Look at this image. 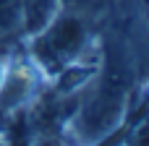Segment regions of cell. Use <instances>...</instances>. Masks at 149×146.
I'll list each match as a JSON object with an SVG mask.
<instances>
[{
    "mask_svg": "<svg viewBox=\"0 0 149 146\" xmlns=\"http://www.w3.org/2000/svg\"><path fill=\"white\" fill-rule=\"evenodd\" d=\"M97 42L100 37L92 31L86 16L68 8H60L39 31L24 37V47L39 63V68L50 76V81L65 65L86 55Z\"/></svg>",
    "mask_w": 149,
    "mask_h": 146,
    "instance_id": "cell-1",
    "label": "cell"
},
{
    "mask_svg": "<svg viewBox=\"0 0 149 146\" xmlns=\"http://www.w3.org/2000/svg\"><path fill=\"white\" fill-rule=\"evenodd\" d=\"M50 89V76L29 55L24 42L10 50L8 71L0 84V131L5 133L10 123L21 120L26 110ZM8 136V133H5Z\"/></svg>",
    "mask_w": 149,
    "mask_h": 146,
    "instance_id": "cell-2",
    "label": "cell"
},
{
    "mask_svg": "<svg viewBox=\"0 0 149 146\" xmlns=\"http://www.w3.org/2000/svg\"><path fill=\"white\" fill-rule=\"evenodd\" d=\"M120 136H123L120 138L123 146H149V107L123 125Z\"/></svg>",
    "mask_w": 149,
    "mask_h": 146,
    "instance_id": "cell-3",
    "label": "cell"
},
{
    "mask_svg": "<svg viewBox=\"0 0 149 146\" xmlns=\"http://www.w3.org/2000/svg\"><path fill=\"white\" fill-rule=\"evenodd\" d=\"M10 50H13V47H3V44H0V84H3V78H5V71H8Z\"/></svg>",
    "mask_w": 149,
    "mask_h": 146,
    "instance_id": "cell-4",
    "label": "cell"
},
{
    "mask_svg": "<svg viewBox=\"0 0 149 146\" xmlns=\"http://www.w3.org/2000/svg\"><path fill=\"white\" fill-rule=\"evenodd\" d=\"M0 146H8V136H5L3 131H0Z\"/></svg>",
    "mask_w": 149,
    "mask_h": 146,
    "instance_id": "cell-5",
    "label": "cell"
},
{
    "mask_svg": "<svg viewBox=\"0 0 149 146\" xmlns=\"http://www.w3.org/2000/svg\"><path fill=\"white\" fill-rule=\"evenodd\" d=\"M115 146H123V144H115Z\"/></svg>",
    "mask_w": 149,
    "mask_h": 146,
    "instance_id": "cell-6",
    "label": "cell"
}]
</instances>
